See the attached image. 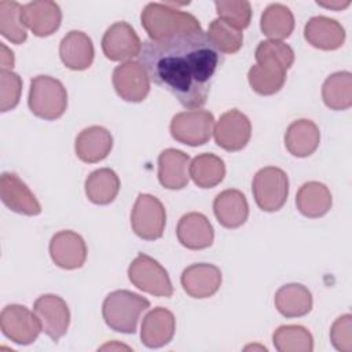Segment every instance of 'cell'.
I'll list each match as a JSON object with an SVG mask.
<instances>
[{
	"instance_id": "ab89813d",
	"label": "cell",
	"mask_w": 352,
	"mask_h": 352,
	"mask_svg": "<svg viewBox=\"0 0 352 352\" xmlns=\"http://www.w3.org/2000/svg\"><path fill=\"white\" fill-rule=\"evenodd\" d=\"M318 6H322V7H326V8H333V10H342L345 7H348L351 4V1H330V3H326V1H316Z\"/></svg>"
},
{
	"instance_id": "30bf717a",
	"label": "cell",
	"mask_w": 352,
	"mask_h": 352,
	"mask_svg": "<svg viewBox=\"0 0 352 352\" xmlns=\"http://www.w3.org/2000/svg\"><path fill=\"white\" fill-rule=\"evenodd\" d=\"M0 329L12 342L29 345L34 342L43 331L41 323L29 308L21 304L6 305L0 314Z\"/></svg>"
},
{
	"instance_id": "f35d334b",
	"label": "cell",
	"mask_w": 352,
	"mask_h": 352,
	"mask_svg": "<svg viewBox=\"0 0 352 352\" xmlns=\"http://www.w3.org/2000/svg\"><path fill=\"white\" fill-rule=\"evenodd\" d=\"M0 63H1V70H10L14 67V54L12 51H10L3 43H0Z\"/></svg>"
},
{
	"instance_id": "ac0fdd59",
	"label": "cell",
	"mask_w": 352,
	"mask_h": 352,
	"mask_svg": "<svg viewBox=\"0 0 352 352\" xmlns=\"http://www.w3.org/2000/svg\"><path fill=\"white\" fill-rule=\"evenodd\" d=\"M22 19L34 36L47 37L59 29L62 11L55 1L34 0L23 6Z\"/></svg>"
},
{
	"instance_id": "d6986e66",
	"label": "cell",
	"mask_w": 352,
	"mask_h": 352,
	"mask_svg": "<svg viewBox=\"0 0 352 352\" xmlns=\"http://www.w3.org/2000/svg\"><path fill=\"white\" fill-rule=\"evenodd\" d=\"M176 235L179 242L190 250H202L212 246L214 230L209 219L199 212H190L180 217Z\"/></svg>"
},
{
	"instance_id": "d4e9b609",
	"label": "cell",
	"mask_w": 352,
	"mask_h": 352,
	"mask_svg": "<svg viewBox=\"0 0 352 352\" xmlns=\"http://www.w3.org/2000/svg\"><path fill=\"white\" fill-rule=\"evenodd\" d=\"M213 212L223 227L238 228L243 226L249 217V205L242 191L228 188L216 195Z\"/></svg>"
},
{
	"instance_id": "44dd1931",
	"label": "cell",
	"mask_w": 352,
	"mask_h": 352,
	"mask_svg": "<svg viewBox=\"0 0 352 352\" xmlns=\"http://www.w3.org/2000/svg\"><path fill=\"white\" fill-rule=\"evenodd\" d=\"M190 157L182 150L165 148L158 155V180L168 190H182L190 180Z\"/></svg>"
},
{
	"instance_id": "5bb4252c",
	"label": "cell",
	"mask_w": 352,
	"mask_h": 352,
	"mask_svg": "<svg viewBox=\"0 0 352 352\" xmlns=\"http://www.w3.org/2000/svg\"><path fill=\"white\" fill-rule=\"evenodd\" d=\"M113 87L126 102H142L150 92V78L139 62H124L113 70Z\"/></svg>"
},
{
	"instance_id": "277c9868",
	"label": "cell",
	"mask_w": 352,
	"mask_h": 352,
	"mask_svg": "<svg viewBox=\"0 0 352 352\" xmlns=\"http://www.w3.org/2000/svg\"><path fill=\"white\" fill-rule=\"evenodd\" d=\"M148 307L150 301L138 293L131 290H114L104 298L102 315L111 330L133 334L142 312Z\"/></svg>"
},
{
	"instance_id": "8992f818",
	"label": "cell",
	"mask_w": 352,
	"mask_h": 352,
	"mask_svg": "<svg viewBox=\"0 0 352 352\" xmlns=\"http://www.w3.org/2000/svg\"><path fill=\"white\" fill-rule=\"evenodd\" d=\"M252 191L257 206L264 212H278L289 195V177L276 166H265L256 172Z\"/></svg>"
},
{
	"instance_id": "d590c367",
	"label": "cell",
	"mask_w": 352,
	"mask_h": 352,
	"mask_svg": "<svg viewBox=\"0 0 352 352\" xmlns=\"http://www.w3.org/2000/svg\"><path fill=\"white\" fill-rule=\"evenodd\" d=\"M216 12L220 19L231 25L238 30H243L249 26L252 19V6L249 1H214Z\"/></svg>"
},
{
	"instance_id": "4fadbf2b",
	"label": "cell",
	"mask_w": 352,
	"mask_h": 352,
	"mask_svg": "<svg viewBox=\"0 0 352 352\" xmlns=\"http://www.w3.org/2000/svg\"><path fill=\"white\" fill-rule=\"evenodd\" d=\"M43 331L54 341L58 342L67 331L70 324V311L66 301L56 294H43L33 305Z\"/></svg>"
},
{
	"instance_id": "2e32d148",
	"label": "cell",
	"mask_w": 352,
	"mask_h": 352,
	"mask_svg": "<svg viewBox=\"0 0 352 352\" xmlns=\"http://www.w3.org/2000/svg\"><path fill=\"white\" fill-rule=\"evenodd\" d=\"M50 256L59 268H81L87 260L85 241L74 231H59L50 241Z\"/></svg>"
},
{
	"instance_id": "8d00e7d4",
	"label": "cell",
	"mask_w": 352,
	"mask_h": 352,
	"mask_svg": "<svg viewBox=\"0 0 352 352\" xmlns=\"http://www.w3.org/2000/svg\"><path fill=\"white\" fill-rule=\"evenodd\" d=\"M22 80L11 70H0V110L3 113L16 107L21 99Z\"/></svg>"
},
{
	"instance_id": "603a6c76",
	"label": "cell",
	"mask_w": 352,
	"mask_h": 352,
	"mask_svg": "<svg viewBox=\"0 0 352 352\" xmlns=\"http://www.w3.org/2000/svg\"><path fill=\"white\" fill-rule=\"evenodd\" d=\"M304 37L315 48L333 51L345 41V29L333 18L318 15L312 16L304 26Z\"/></svg>"
},
{
	"instance_id": "9c48e42d",
	"label": "cell",
	"mask_w": 352,
	"mask_h": 352,
	"mask_svg": "<svg viewBox=\"0 0 352 352\" xmlns=\"http://www.w3.org/2000/svg\"><path fill=\"white\" fill-rule=\"evenodd\" d=\"M166 212L162 202L151 194H139L131 212L133 232L146 241L160 239L164 234Z\"/></svg>"
},
{
	"instance_id": "8fae6325",
	"label": "cell",
	"mask_w": 352,
	"mask_h": 352,
	"mask_svg": "<svg viewBox=\"0 0 352 352\" xmlns=\"http://www.w3.org/2000/svg\"><path fill=\"white\" fill-rule=\"evenodd\" d=\"M214 142L226 151H239L252 136V124L246 114L236 109L223 113L213 128Z\"/></svg>"
},
{
	"instance_id": "e575fe53",
	"label": "cell",
	"mask_w": 352,
	"mask_h": 352,
	"mask_svg": "<svg viewBox=\"0 0 352 352\" xmlns=\"http://www.w3.org/2000/svg\"><path fill=\"white\" fill-rule=\"evenodd\" d=\"M206 37L220 54H235L243 45L242 30H238L220 18L209 23Z\"/></svg>"
},
{
	"instance_id": "ffe728a7",
	"label": "cell",
	"mask_w": 352,
	"mask_h": 352,
	"mask_svg": "<svg viewBox=\"0 0 352 352\" xmlns=\"http://www.w3.org/2000/svg\"><path fill=\"white\" fill-rule=\"evenodd\" d=\"M175 330V315L164 307H157L143 318L140 340L147 348H161L172 341Z\"/></svg>"
},
{
	"instance_id": "4dcf8cb0",
	"label": "cell",
	"mask_w": 352,
	"mask_h": 352,
	"mask_svg": "<svg viewBox=\"0 0 352 352\" xmlns=\"http://www.w3.org/2000/svg\"><path fill=\"white\" fill-rule=\"evenodd\" d=\"M226 176L224 161L212 153L198 154L190 162V177L201 188H213Z\"/></svg>"
},
{
	"instance_id": "52a82bcc",
	"label": "cell",
	"mask_w": 352,
	"mask_h": 352,
	"mask_svg": "<svg viewBox=\"0 0 352 352\" xmlns=\"http://www.w3.org/2000/svg\"><path fill=\"white\" fill-rule=\"evenodd\" d=\"M214 128V117L210 111L192 109L177 113L172 117L169 131L179 143L197 147L202 146L212 138Z\"/></svg>"
},
{
	"instance_id": "6da1fadb",
	"label": "cell",
	"mask_w": 352,
	"mask_h": 352,
	"mask_svg": "<svg viewBox=\"0 0 352 352\" xmlns=\"http://www.w3.org/2000/svg\"><path fill=\"white\" fill-rule=\"evenodd\" d=\"M220 62V52L204 32L146 40L139 54V63L148 78L190 110L201 109L206 103L210 81Z\"/></svg>"
},
{
	"instance_id": "7c38bea8",
	"label": "cell",
	"mask_w": 352,
	"mask_h": 352,
	"mask_svg": "<svg viewBox=\"0 0 352 352\" xmlns=\"http://www.w3.org/2000/svg\"><path fill=\"white\" fill-rule=\"evenodd\" d=\"M142 41L135 29L121 21L110 25L102 37V51L104 56L114 62H129L139 56Z\"/></svg>"
},
{
	"instance_id": "4316f807",
	"label": "cell",
	"mask_w": 352,
	"mask_h": 352,
	"mask_svg": "<svg viewBox=\"0 0 352 352\" xmlns=\"http://www.w3.org/2000/svg\"><path fill=\"white\" fill-rule=\"evenodd\" d=\"M333 204L329 187L320 182L304 183L296 195V206L298 212L309 219L324 216Z\"/></svg>"
},
{
	"instance_id": "1f68e13d",
	"label": "cell",
	"mask_w": 352,
	"mask_h": 352,
	"mask_svg": "<svg viewBox=\"0 0 352 352\" xmlns=\"http://www.w3.org/2000/svg\"><path fill=\"white\" fill-rule=\"evenodd\" d=\"M322 98L331 110L349 109L352 106V74L345 70L330 74L322 85Z\"/></svg>"
},
{
	"instance_id": "5b68a950",
	"label": "cell",
	"mask_w": 352,
	"mask_h": 352,
	"mask_svg": "<svg viewBox=\"0 0 352 352\" xmlns=\"http://www.w3.org/2000/svg\"><path fill=\"white\" fill-rule=\"evenodd\" d=\"M30 111L48 121L63 116L67 109V92L63 84L51 76H37L30 81L28 96Z\"/></svg>"
},
{
	"instance_id": "74e56055",
	"label": "cell",
	"mask_w": 352,
	"mask_h": 352,
	"mask_svg": "<svg viewBox=\"0 0 352 352\" xmlns=\"http://www.w3.org/2000/svg\"><path fill=\"white\" fill-rule=\"evenodd\" d=\"M330 340L337 351H352V316L349 314H345L334 320L330 329Z\"/></svg>"
},
{
	"instance_id": "ba28073f",
	"label": "cell",
	"mask_w": 352,
	"mask_h": 352,
	"mask_svg": "<svg viewBox=\"0 0 352 352\" xmlns=\"http://www.w3.org/2000/svg\"><path fill=\"white\" fill-rule=\"evenodd\" d=\"M128 278L133 286L158 297H172L173 286L166 270L153 257L139 253L128 267Z\"/></svg>"
},
{
	"instance_id": "484cf974",
	"label": "cell",
	"mask_w": 352,
	"mask_h": 352,
	"mask_svg": "<svg viewBox=\"0 0 352 352\" xmlns=\"http://www.w3.org/2000/svg\"><path fill=\"white\" fill-rule=\"evenodd\" d=\"M320 143V131L318 125L307 118L293 121L285 133V146L287 151L297 157L305 158L316 151Z\"/></svg>"
},
{
	"instance_id": "cb8c5ba5",
	"label": "cell",
	"mask_w": 352,
	"mask_h": 352,
	"mask_svg": "<svg viewBox=\"0 0 352 352\" xmlns=\"http://www.w3.org/2000/svg\"><path fill=\"white\" fill-rule=\"evenodd\" d=\"M59 56L62 63L70 70L88 69L95 56L91 37L81 30H70L60 40Z\"/></svg>"
},
{
	"instance_id": "f546056e",
	"label": "cell",
	"mask_w": 352,
	"mask_h": 352,
	"mask_svg": "<svg viewBox=\"0 0 352 352\" xmlns=\"http://www.w3.org/2000/svg\"><path fill=\"white\" fill-rule=\"evenodd\" d=\"M260 29L270 40L282 41L293 33L294 15L285 4L272 3L261 14Z\"/></svg>"
},
{
	"instance_id": "e0dca14e",
	"label": "cell",
	"mask_w": 352,
	"mask_h": 352,
	"mask_svg": "<svg viewBox=\"0 0 352 352\" xmlns=\"http://www.w3.org/2000/svg\"><path fill=\"white\" fill-rule=\"evenodd\" d=\"M221 271L209 263H197L187 267L180 276L183 290L192 298H208L221 286Z\"/></svg>"
},
{
	"instance_id": "7a4b0ae2",
	"label": "cell",
	"mask_w": 352,
	"mask_h": 352,
	"mask_svg": "<svg viewBox=\"0 0 352 352\" xmlns=\"http://www.w3.org/2000/svg\"><path fill=\"white\" fill-rule=\"evenodd\" d=\"M256 65L249 69L248 81L252 89L263 96H270L282 89L286 72L294 63V51L278 40L260 41L254 51Z\"/></svg>"
},
{
	"instance_id": "9a60e30c",
	"label": "cell",
	"mask_w": 352,
	"mask_h": 352,
	"mask_svg": "<svg viewBox=\"0 0 352 352\" xmlns=\"http://www.w3.org/2000/svg\"><path fill=\"white\" fill-rule=\"evenodd\" d=\"M0 198L3 204L15 213L25 216H37L41 213L40 202L16 173H1Z\"/></svg>"
},
{
	"instance_id": "d6a6232c",
	"label": "cell",
	"mask_w": 352,
	"mask_h": 352,
	"mask_svg": "<svg viewBox=\"0 0 352 352\" xmlns=\"http://www.w3.org/2000/svg\"><path fill=\"white\" fill-rule=\"evenodd\" d=\"M274 346L279 352H312V334L300 324H282L272 334Z\"/></svg>"
},
{
	"instance_id": "836d02e7",
	"label": "cell",
	"mask_w": 352,
	"mask_h": 352,
	"mask_svg": "<svg viewBox=\"0 0 352 352\" xmlns=\"http://www.w3.org/2000/svg\"><path fill=\"white\" fill-rule=\"evenodd\" d=\"M22 10L18 1H0V33L14 44H22L28 38L26 26L22 19Z\"/></svg>"
},
{
	"instance_id": "7402d4cb",
	"label": "cell",
	"mask_w": 352,
	"mask_h": 352,
	"mask_svg": "<svg viewBox=\"0 0 352 352\" xmlns=\"http://www.w3.org/2000/svg\"><path fill=\"white\" fill-rule=\"evenodd\" d=\"M113 148L111 133L99 125L84 128L76 138V155L87 164H95L104 160Z\"/></svg>"
},
{
	"instance_id": "3957f363",
	"label": "cell",
	"mask_w": 352,
	"mask_h": 352,
	"mask_svg": "<svg viewBox=\"0 0 352 352\" xmlns=\"http://www.w3.org/2000/svg\"><path fill=\"white\" fill-rule=\"evenodd\" d=\"M140 21L150 40H166L204 32L192 14L173 8L170 3H148L142 11Z\"/></svg>"
},
{
	"instance_id": "f1b7e54d",
	"label": "cell",
	"mask_w": 352,
	"mask_h": 352,
	"mask_svg": "<svg viewBox=\"0 0 352 352\" xmlns=\"http://www.w3.org/2000/svg\"><path fill=\"white\" fill-rule=\"evenodd\" d=\"M85 195L95 205H107L118 195L121 183L117 173L110 168H99L89 173L85 180Z\"/></svg>"
},
{
	"instance_id": "83f0119b",
	"label": "cell",
	"mask_w": 352,
	"mask_h": 352,
	"mask_svg": "<svg viewBox=\"0 0 352 352\" xmlns=\"http://www.w3.org/2000/svg\"><path fill=\"white\" fill-rule=\"evenodd\" d=\"M275 307L285 318H300L312 309V294L301 283H287L275 293Z\"/></svg>"
}]
</instances>
